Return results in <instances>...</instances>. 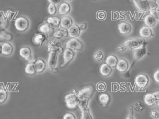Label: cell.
Here are the masks:
<instances>
[{"label": "cell", "mask_w": 159, "mask_h": 119, "mask_svg": "<svg viewBox=\"0 0 159 119\" xmlns=\"http://www.w3.org/2000/svg\"><path fill=\"white\" fill-rule=\"evenodd\" d=\"M143 42H144L140 39H128L123 43L121 46L117 48V50L122 51L130 48H135L142 45Z\"/></svg>", "instance_id": "1"}, {"label": "cell", "mask_w": 159, "mask_h": 119, "mask_svg": "<svg viewBox=\"0 0 159 119\" xmlns=\"http://www.w3.org/2000/svg\"><path fill=\"white\" fill-rule=\"evenodd\" d=\"M63 50V48H55L52 49L50 51L48 60V67L50 70H52L53 68H55V66L57 64V59L58 56V53L61 52Z\"/></svg>", "instance_id": "2"}, {"label": "cell", "mask_w": 159, "mask_h": 119, "mask_svg": "<svg viewBox=\"0 0 159 119\" xmlns=\"http://www.w3.org/2000/svg\"><path fill=\"white\" fill-rule=\"evenodd\" d=\"M14 27L17 31L24 32L29 27V20L24 17H19L15 20Z\"/></svg>", "instance_id": "3"}, {"label": "cell", "mask_w": 159, "mask_h": 119, "mask_svg": "<svg viewBox=\"0 0 159 119\" xmlns=\"http://www.w3.org/2000/svg\"><path fill=\"white\" fill-rule=\"evenodd\" d=\"M65 102L66 107L70 109H75L78 106V99L75 93H70L65 97Z\"/></svg>", "instance_id": "4"}, {"label": "cell", "mask_w": 159, "mask_h": 119, "mask_svg": "<svg viewBox=\"0 0 159 119\" xmlns=\"http://www.w3.org/2000/svg\"><path fill=\"white\" fill-rule=\"evenodd\" d=\"M66 47L73 50H80L83 48V43L80 40L76 38H71L66 43Z\"/></svg>", "instance_id": "5"}, {"label": "cell", "mask_w": 159, "mask_h": 119, "mask_svg": "<svg viewBox=\"0 0 159 119\" xmlns=\"http://www.w3.org/2000/svg\"><path fill=\"white\" fill-rule=\"evenodd\" d=\"M92 89L93 88L91 86H86L81 89L80 90L76 92L75 94L77 95L78 100L88 99L91 94Z\"/></svg>", "instance_id": "6"}, {"label": "cell", "mask_w": 159, "mask_h": 119, "mask_svg": "<svg viewBox=\"0 0 159 119\" xmlns=\"http://www.w3.org/2000/svg\"><path fill=\"white\" fill-rule=\"evenodd\" d=\"M75 56V52L73 50L70 48H66L63 52V63L61 65V67H65L74 58Z\"/></svg>", "instance_id": "7"}, {"label": "cell", "mask_w": 159, "mask_h": 119, "mask_svg": "<svg viewBox=\"0 0 159 119\" xmlns=\"http://www.w3.org/2000/svg\"><path fill=\"white\" fill-rule=\"evenodd\" d=\"M135 83L139 87L143 88L148 84V78L146 75L139 74L135 77Z\"/></svg>", "instance_id": "8"}, {"label": "cell", "mask_w": 159, "mask_h": 119, "mask_svg": "<svg viewBox=\"0 0 159 119\" xmlns=\"http://www.w3.org/2000/svg\"><path fill=\"white\" fill-rule=\"evenodd\" d=\"M145 53H146V50L143 44L140 45L138 47L134 48L132 51L134 59L137 60L141 58L143 56H144Z\"/></svg>", "instance_id": "9"}, {"label": "cell", "mask_w": 159, "mask_h": 119, "mask_svg": "<svg viewBox=\"0 0 159 119\" xmlns=\"http://www.w3.org/2000/svg\"><path fill=\"white\" fill-rule=\"evenodd\" d=\"M135 7L141 11H146L149 9L148 0H133Z\"/></svg>", "instance_id": "10"}, {"label": "cell", "mask_w": 159, "mask_h": 119, "mask_svg": "<svg viewBox=\"0 0 159 119\" xmlns=\"http://www.w3.org/2000/svg\"><path fill=\"white\" fill-rule=\"evenodd\" d=\"M47 39V35L44 33H42L41 32L35 33L33 38H32V41L34 44L37 45H42L45 41Z\"/></svg>", "instance_id": "11"}, {"label": "cell", "mask_w": 159, "mask_h": 119, "mask_svg": "<svg viewBox=\"0 0 159 119\" xmlns=\"http://www.w3.org/2000/svg\"><path fill=\"white\" fill-rule=\"evenodd\" d=\"M14 48L12 45L8 42H5L1 45V53L4 55L9 56L13 52Z\"/></svg>", "instance_id": "12"}, {"label": "cell", "mask_w": 159, "mask_h": 119, "mask_svg": "<svg viewBox=\"0 0 159 119\" xmlns=\"http://www.w3.org/2000/svg\"><path fill=\"white\" fill-rule=\"evenodd\" d=\"M80 32H81V30L79 26L77 25H72L68 29V35L72 38H76L78 37L80 34Z\"/></svg>", "instance_id": "13"}, {"label": "cell", "mask_w": 159, "mask_h": 119, "mask_svg": "<svg viewBox=\"0 0 159 119\" xmlns=\"http://www.w3.org/2000/svg\"><path fill=\"white\" fill-rule=\"evenodd\" d=\"M118 30L122 34H127L131 32V25L126 22H121L118 25Z\"/></svg>", "instance_id": "14"}, {"label": "cell", "mask_w": 159, "mask_h": 119, "mask_svg": "<svg viewBox=\"0 0 159 119\" xmlns=\"http://www.w3.org/2000/svg\"><path fill=\"white\" fill-rule=\"evenodd\" d=\"M19 55L22 58H23L24 59L28 61L30 59V58L32 56H31V55H32L31 50L28 46L22 47L19 50Z\"/></svg>", "instance_id": "15"}, {"label": "cell", "mask_w": 159, "mask_h": 119, "mask_svg": "<svg viewBox=\"0 0 159 119\" xmlns=\"http://www.w3.org/2000/svg\"><path fill=\"white\" fill-rule=\"evenodd\" d=\"M46 63L42 59L37 60L34 63L36 73H42L46 68Z\"/></svg>", "instance_id": "16"}, {"label": "cell", "mask_w": 159, "mask_h": 119, "mask_svg": "<svg viewBox=\"0 0 159 119\" xmlns=\"http://www.w3.org/2000/svg\"><path fill=\"white\" fill-rule=\"evenodd\" d=\"M129 68L128 62L124 59H120L118 60V62L116 65V68L119 72H124L127 70Z\"/></svg>", "instance_id": "17"}, {"label": "cell", "mask_w": 159, "mask_h": 119, "mask_svg": "<svg viewBox=\"0 0 159 119\" xmlns=\"http://www.w3.org/2000/svg\"><path fill=\"white\" fill-rule=\"evenodd\" d=\"M112 72V68L106 63L102 64L99 67V73L102 76H108Z\"/></svg>", "instance_id": "18"}, {"label": "cell", "mask_w": 159, "mask_h": 119, "mask_svg": "<svg viewBox=\"0 0 159 119\" xmlns=\"http://www.w3.org/2000/svg\"><path fill=\"white\" fill-rule=\"evenodd\" d=\"M46 22L52 28H57L60 25L61 19L57 17H49L47 19Z\"/></svg>", "instance_id": "19"}, {"label": "cell", "mask_w": 159, "mask_h": 119, "mask_svg": "<svg viewBox=\"0 0 159 119\" xmlns=\"http://www.w3.org/2000/svg\"><path fill=\"white\" fill-rule=\"evenodd\" d=\"M139 35L143 37V38H149L151 36H153V34L152 33V32L150 27L147 26H143L142 27L140 30H139Z\"/></svg>", "instance_id": "20"}, {"label": "cell", "mask_w": 159, "mask_h": 119, "mask_svg": "<svg viewBox=\"0 0 159 119\" xmlns=\"http://www.w3.org/2000/svg\"><path fill=\"white\" fill-rule=\"evenodd\" d=\"M155 97L153 93H148L145 95L143 97V102L144 103L149 106L153 105L155 103Z\"/></svg>", "instance_id": "21"}, {"label": "cell", "mask_w": 159, "mask_h": 119, "mask_svg": "<svg viewBox=\"0 0 159 119\" xmlns=\"http://www.w3.org/2000/svg\"><path fill=\"white\" fill-rule=\"evenodd\" d=\"M105 62L107 64H108L111 68H114V67H116L117 63L118 62V59L115 55H109L106 57Z\"/></svg>", "instance_id": "22"}, {"label": "cell", "mask_w": 159, "mask_h": 119, "mask_svg": "<svg viewBox=\"0 0 159 119\" xmlns=\"http://www.w3.org/2000/svg\"><path fill=\"white\" fill-rule=\"evenodd\" d=\"M60 25L62 28L68 29L73 25V20L70 17H64L61 19Z\"/></svg>", "instance_id": "23"}, {"label": "cell", "mask_w": 159, "mask_h": 119, "mask_svg": "<svg viewBox=\"0 0 159 119\" xmlns=\"http://www.w3.org/2000/svg\"><path fill=\"white\" fill-rule=\"evenodd\" d=\"M71 10L70 5L67 2H63L58 8V12L61 15L68 14Z\"/></svg>", "instance_id": "24"}, {"label": "cell", "mask_w": 159, "mask_h": 119, "mask_svg": "<svg viewBox=\"0 0 159 119\" xmlns=\"http://www.w3.org/2000/svg\"><path fill=\"white\" fill-rule=\"evenodd\" d=\"M53 35L56 39H60L63 37H67L68 35V33L66 29L61 28L54 32Z\"/></svg>", "instance_id": "25"}, {"label": "cell", "mask_w": 159, "mask_h": 119, "mask_svg": "<svg viewBox=\"0 0 159 119\" xmlns=\"http://www.w3.org/2000/svg\"><path fill=\"white\" fill-rule=\"evenodd\" d=\"M13 38V36L9 32L1 30H0V41H11Z\"/></svg>", "instance_id": "26"}, {"label": "cell", "mask_w": 159, "mask_h": 119, "mask_svg": "<svg viewBox=\"0 0 159 119\" xmlns=\"http://www.w3.org/2000/svg\"><path fill=\"white\" fill-rule=\"evenodd\" d=\"M98 100L101 105H106L109 101V96L108 94L106 93H102L98 96Z\"/></svg>", "instance_id": "27"}, {"label": "cell", "mask_w": 159, "mask_h": 119, "mask_svg": "<svg viewBox=\"0 0 159 119\" xmlns=\"http://www.w3.org/2000/svg\"><path fill=\"white\" fill-rule=\"evenodd\" d=\"M144 23L148 27H152L155 25L156 23L155 19L153 18V17L151 15H147L145 16L144 18Z\"/></svg>", "instance_id": "28"}, {"label": "cell", "mask_w": 159, "mask_h": 119, "mask_svg": "<svg viewBox=\"0 0 159 119\" xmlns=\"http://www.w3.org/2000/svg\"><path fill=\"white\" fill-rule=\"evenodd\" d=\"M51 29H52V27L47 22L41 25L39 28V32L45 35L48 34L51 31Z\"/></svg>", "instance_id": "29"}, {"label": "cell", "mask_w": 159, "mask_h": 119, "mask_svg": "<svg viewBox=\"0 0 159 119\" xmlns=\"http://www.w3.org/2000/svg\"><path fill=\"white\" fill-rule=\"evenodd\" d=\"M61 45L60 44V43L57 41H55V40H52L50 41L48 44V46H47V51L50 52L52 49L53 48H61Z\"/></svg>", "instance_id": "30"}, {"label": "cell", "mask_w": 159, "mask_h": 119, "mask_svg": "<svg viewBox=\"0 0 159 119\" xmlns=\"http://www.w3.org/2000/svg\"><path fill=\"white\" fill-rule=\"evenodd\" d=\"M25 71L26 73H27L29 74H34L36 73L34 64L28 63V64L25 66Z\"/></svg>", "instance_id": "31"}, {"label": "cell", "mask_w": 159, "mask_h": 119, "mask_svg": "<svg viewBox=\"0 0 159 119\" xmlns=\"http://www.w3.org/2000/svg\"><path fill=\"white\" fill-rule=\"evenodd\" d=\"M7 97V93L6 90L2 88L0 89V103L4 102Z\"/></svg>", "instance_id": "32"}, {"label": "cell", "mask_w": 159, "mask_h": 119, "mask_svg": "<svg viewBox=\"0 0 159 119\" xmlns=\"http://www.w3.org/2000/svg\"><path fill=\"white\" fill-rule=\"evenodd\" d=\"M47 11L50 15H54L57 12V7L55 4L50 3L47 7Z\"/></svg>", "instance_id": "33"}, {"label": "cell", "mask_w": 159, "mask_h": 119, "mask_svg": "<svg viewBox=\"0 0 159 119\" xmlns=\"http://www.w3.org/2000/svg\"><path fill=\"white\" fill-rule=\"evenodd\" d=\"M81 111H82V113L81 115V119H93L92 117L89 113L88 108H86Z\"/></svg>", "instance_id": "34"}, {"label": "cell", "mask_w": 159, "mask_h": 119, "mask_svg": "<svg viewBox=\"0 0 159 119\" xmlns=\"http://www.w3.org/2000/svg\"><path fill=\"white\" fill-rule=\"evenodd\" d=\"M93 58L97 61H100L103 59V53L101 51H97L96 52L94 53L93 55Z\"/></svg>", "instance_id": "35"}, {"label": "cell", "mask_w": 159, "mask_h": 119, "mask_svg": "<svg viewBox=\"0 0 159 119\" xmlns=\"http://www.w3.org/2000/svg\"><path fill=\"white\" fill-rule=\"evenodd\" d=\"M150 14L153 17L156 22H159V11L157 9H152L150 10Z\"/></svg>", "instance_id": "36"}, {"label": "cell", "mask_w": 159, "mask_h": 119, "mask_svg": "<svg viewBox=\"0 0 159 119\" xmlns=\"http://www.w3.org/2000/svg\"><path fill=\"white\" fill-rule=\"evenodd\" d=\"M148 4L149 6L150 10L156 9L157 7V0H148Z\"/></svg>", "instance_id": "37"}, {"label": "cell", "mask_w": 159, "mask_h": 119, "mask_svg": "<svg viewBox=\"0 0 159 119\" xmlns=\"http://www.w3.org/2000/svg\"><path fill=\"white\" fill-rule=\"evenodd\" d=\"M96 89L99 91H104L106 89V85L103 82H99L96 85Z\"/></svg>", "instance_id": "38"}, {"label": "cell", "mask_w": 159, "mask_h": 119, "mask_svg": "<svg viewBox=\"0 0 159 119\" xmlns=\"http://www.w3.org/2000/svg\"><path fill=\"white\" fill-rule=\"evenodd\" d=\"M106 12L103 11H99L96 14V17L99 20H104L106 19Z\"/></svg>", "instance_id": "39"}, {"label": "cell", "mask_w": 159, "mask_h": 119, "mask_svg": "<svg viewBox=\"0 0 159 119\" xmlns=\"http://www.w3.org/2000/svg\"><path fill=\"white\" fill-rule=\"evenodd\" d=\"M153 80L155 82L159 83V69L155 71L153 73Z\"/></svg>", "instance_id": "40"}, {"label": "cell", "mask_w": 159, "mask_h": 119, "mask_svg": "<svg viewBox=\"0 0 159 119\" xmlns=\"http://www.w3.org/2000/svg\"><path fill=\"white\" fill-rule=\"evenodd\" d=\"M63 119H76L75 115L71 113H66L63 117Z\"/></svg>", "instance_id": "41"}, {"label": "cell", "mask_w": 159, "mask_h": 119, "mask_svg": "<svg viewBox=\"0 0 159 119\" xmlns=\"http://www.w3.org/2000/svg\"><path fill=\"white\" fill-rule=\"evenodd\" d=\"M134 108L136 111H141L144 108V107L142 105V104L140 102H137L134 106Z\"/></svg>", "instance_id": "42"}, {"label": "cell", "mask_w": 159, "mask_h": 119, "mask_svg": "<svg viewBox=\"0 0 159 119\" xmlns=\"http://www.w3.org/2000/svg\"><path fill=\"white\" fill-rule=\"evenodd\" d=\"M153 94L156 99L155 104L157 105V107H159V91H156V92H153Z\"/></svg>", "instance_id": "43"}, {"label": "cell", "mask_w": 159, "mask_h": 119, "mask_svg": "<svg viewBox=\"0 0 159 119\" xmlns=\"http://www.w3.org/2000/svg\"><path fill=\"white\" fill-rule=\"evenodd\" d=\"M150 115L152 118H155V119H159V113L158 112L152 110L150 112Z\"/></svg>", "instance_id": "44"}, {"label": "cell", "mask_w": 159, "mask_h": 119, "mask_svg": "<svg viewBox=\"0 0 159 119\" xmlns=\"http://www.w3.org/2000/svg\"><path fill=\"white\" fill-rule=\"evenodd\" d=\"M37 60V59L35 58V57H34V56H31L30 58V59L28 60V63H35L36 62V61Z\"/></svg>", "instance_id": "45"}, {"label": "cell", "mask_w": 159, "mask_h": 119, "mask_svg": "<svg viewBox=\"0 0 159 119\" xmlns=\"http://www.w3.org/2000/svg\"><path fill=\"white\" fill-rule=\"evenodd\" d=\"M78 26H79V27H80V29L81 30H84L86 29V27H87V25H86V23H83V24H80V25H78Z\"/></svg>", "instance_id": "46"}, {"label": "cell", "mask_w": 159, "mask_h": 119, "mask_svg": "<svg viewBox=\"0 0 159 119\" xmlns=\"http://www.w3.org/2000/svg\"><path fill=\"white\" fill-rule=\"evenodd\" d=\"M126 119H134V117H133V111H132V109H130V112H129V116L127 117V118Z\"/></svg>", "instance_id": "47"}, {"label": "cell", "mask_w": 159, "mask_h": 119, "mask_svg": "<svg viewBox=\"0 0 159 119\" xmlns=\"http://www.w3.org/2000/svg\"><path fill=\"white\" fill-rule=\"evenodd\" d=\"M48 1L50 3H52L53 4H57L61 1V0H48Z\"/></svg>", "instance_id": "48"}, {"label": "cell", "mask_w": 159, "mask_h": 119, "mask_svg": "<svg viewBox=\"0 0 159 119\" xmlns=\"http://www.w3.org/2000/svg\"><path fill=\"white\" fill-rule=\"evenodd\" d=\"M157 7L156 9L159 11V0H157Z\"/></svg>", "instance_id": "49"}, {"label": "cell", "mask_w": 159, "mask_h": 119, "mask_svg": "<svg viewBox=\"0 0 159 119\" xmlns=\"http://www.w3.org/2000/svg\"><path fill=\"white\" fill-rule=\"evenodd\" d=\"M1 53V45H0V54Z\"/></svg>", "instance_id": "50"}, {"label": "cell", "mask_w": 159, "mask_h": 119, "mask_svg": "<svg viewBox=\"0 0 159 119\" xmlns=\"http://www.w3.org/2000/svg\"><path fill=\"white\" fill-rule=\"evenodd\" d=\"M68 1H71V0H68Z\"/></svg>", "instance_id": "51"}, {"label": "cell", "mask_w": 159, "mask_h": 119, "mask_svg": "<svg viewBox=\"0 0 159 119\" xmlns=\"http://www.w3.org/2000/svg\"><path fill=\"white\" fill-rule=\"evenodd\" d=\"M0 20H1V17H0Z\"/></svg>", "instance_id": "52"}]
</instances>
